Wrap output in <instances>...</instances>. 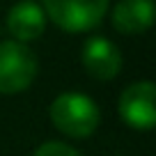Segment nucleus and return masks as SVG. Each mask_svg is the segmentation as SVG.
<instances>
[{"instance_id":"nucleus-1","label":"nucleus","mask_w":156,"mask_h":156,"mask_svg":"<svg viewBox=\"0 0 156 156\" xmlns=\"http://www.w3.org/2000/svg\"><path fill=\"white\" fill-rule=\"evenodd\" d=\"M101 112L85 94L64 92L51 103V122L69 138H87L97 131Z\"/></svg>"},{"instance_id":"nucleus-3","label":"nucleus","mask_w":156,"mask_h":156,"mask_svg":"<svg viewBox=\"0 0 156 156\" xmlns=\"http://www.w3.org/2000/svg\"><path fill=\"white\" fill-rule=\"evenodd\" d=\"M37 55L21 41L0 44V94H19L37 76Z\"/></svg>"},{"instance_id":"nucleus-8","label":"nucleus","mask_w":156,"mask_h":156,"mask_svg":"<svg viewBox=\"0 0 156 156\" xmlns=\"http://www.w3.org/2000/svg\"><path fill=\"white\" fill-rule=\"evenodd\" d=\"M34 156H80L76 149H71L69 145H64V142H44V145L39 147L37 151H34Z\"/></svg>"},{"instance_id":"nucleus-7","label":"nucleus","mask_w":156,"mask_h":156,"mask_svg":"<svg viewBox=\"0 0 156 156\" xmlns=\"http://www.w3.org/2000/svg\"><path fill=\"white\" fill-rule=\"evenodd\" d=\"M154 23L151 0H119L112 9V25L124 34H140Z\"/></svg>"},{"instance_id":"nucleus-6","label":"nucleus","mask_w":156,"mask_h":156,"mask_svg":"<svg viewBox=\"0 0 156 156\" xmlns=\"http://www.w3.org/2000/svg\"><path fill=\"white\" fill-rule=\"evenodd\" d=\"M46 14L39 2L34 0H19L7 14V30L14 37V41H32L44 34Z\"/></svg>"},{"instance_id":"nucleus-4","label":"nucleus","mask_w":156,"mask_h":156,"mask_svg":"<svg viewBox=\"0 0 156 156\" xmlns=\"http://www.w3.org/2000/svg\"><path fill=\"white\" fill-rule=\"evenodd\" d=\"M119 115L131 129L151 131L156 124V87L149 80L129 85L119 97Z\"/></svg>"},{"instance_id":"nucleus-5","label":"nucleus","mask_w":156,"mask_h":156,"mask_svg":"<svg viewBox=\"0 0 156 156\" xmlns=\"http://www.w3.org/2000/svg\"><path fill=\"white\" fill-rule=\"evenodd\" d=\"M85 71L97 80H110L122 69V53L106 37H90L80 53Z\"/></svg>"},{"instance_id":"nucleus-2","label":"nucleus","mask_w":156,"mask_h":156,"mask_svg":"<svg viewBox=\"0 0 156 156\" xmlns=\"http://www.w3.org/2000/svg\"><path fill=\"white\" fill-rule=\"evenodd\" d=\"M44 14L67 32H87L106 16L108 0H41Z\"/></svg>"}]
</instances>
